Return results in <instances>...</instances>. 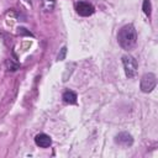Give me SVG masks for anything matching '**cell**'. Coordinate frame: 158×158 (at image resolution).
I'll list each match as a JSON object with an SVG mask.
<instances>
[{
    "label": "cell",
    "mask_w": 158,
    "mask_h": 158,
    "mask_svg": "<svg viewBox=\"0 0 158 158\" xmlns=\"http://www.w3.org/2000/svg\"><path fill=\"white\" fill-rule=\"evenodd\" d=\"M122 64L127 78H133L137 74V62L132 56H122Z\"/></svg>",
    "instance_id": "obj_2"
},
{
    "label": "cell",
    "mask_w": 158,
    "mask_h": 158,
    "mask_svg": "<svg viewBox=\"0 0 158 158\" xmlns=\"http://www.w3.org/2000/svg\"><path fill=\"white\" fill-rule=\"evenodd\" d=\"M142 10L143 12L149 17L151 16V12H152V6H151V0H144L143 1V5H142Z\"/></svg>",
    "instance_id": "obj_8"
},
{
    "label": "cell",
    "mask_w": 158,
    "mask_h": 158,
    "mask_svg": "<svg viewBox=\"0 0 158 158\" xmlns=\"http://www.w3.org/2000/svg\"><path fill=\"white\" fill-rule=\"evenodd\" d=\"M115 142H116L117 144L122 146V147H130V146H132V143H133V138H132V136H131L130 133H127V132H120V133L115 137Z\"/></svg>",
    "instance_id": "obj_5"
},
{
    "label": "cell",
    "mask_w": 158,
    "mask_h": 158,
    "mask_svg": "<svg viewBox=\"0 0 158 158\" xmlns=\"http://www.w3.org/2000/svg\"><path fill=\"white\" fill-rule=\"evenodd\" d=\"M75 10L80 16H91L95 12V7L88 1H79L75 4Z\"/></svg>",
    "instance_id": "obj_4"
},
{
    "label": "cell",
    "mask_w": 158,
    "mask_h": 158,
    "mask_svg": "<svg viewBox=\"0 0 158 158\" xmlns=\"http://www.w3.org/2000/svg\"><path fill=\"white\" fill-rule=\"evenodd\" d=\"M35 143H36L38 147H41V148H47V147H49V146L52 144V139H51V137H49L48 135H46V133H38V135L35 137Z\"/></svg>",
    "instance_id": "obj_6"
},
{
    "label": "cell",
    "mask_w": 158,
    "mask_h": 158,
    "mask_svg": "<svg viewBox=\"0 0 158 158\" xmlns=\"http://www.w3.org/2000/svg\"><path fill=\"white\" fill-rule=\"evenodd\" d=\"M62 99H63V101H64L65 104H70V105H73V104H77V99H78V96H77V94H75L74 91H72V90H67V91L63 93Z\"/></svg>",
    "instance_id": "obj_7"
},
{
    "label": "cell",
    "mask_w": 158,
    "mask_h": 158,
    "mask_svg": "<svg viewBox=\"0 0 158 158\" xmlns=\"http://www.w3.org/2000/svg\"><path fill=\"white\" fill-rule=\"evenodd\" d=\"M117 41H118V44L123 49L126 51L132 49L137 43V32H136L135 26L130 23V25H125L123 27H121V30L117 33Z\"/></svg>",
    "instance_id": "obj_1"
},
{
    "label": "cell",
    "mask_w": 158,
    "mask_h": 158,
    "mask_svg": "<svg viewBox=\"0 0 158 158\" xmlns=\"http://www.w3.org/2000/svg\"><path fill=\"white\" fill-rule=\"evenodd\" d=\"M65 53H67V47H62L60 53L58 54V60H63L64 57H65Z\"/></svg>",
    "instance_id": "obj_9"
},
{
    "label": "cell",
    "mask_w": 158,
    "mask_h": 158,
    "mask_svg": "<svg viewBox=\"0 0 158 158\" xmlns=\"http://www.w3.org/2000/svg\"><path fill=\"white\" fill-rule=\"evenodd\" d=\"M156 85H157V77L153 73H146L142 75L139 86L143 93H151L156 88Z\"/></svg>",
    "instance_id": "obj_3"
}]
</instances>
